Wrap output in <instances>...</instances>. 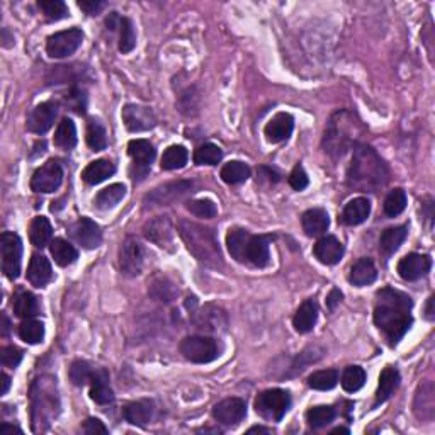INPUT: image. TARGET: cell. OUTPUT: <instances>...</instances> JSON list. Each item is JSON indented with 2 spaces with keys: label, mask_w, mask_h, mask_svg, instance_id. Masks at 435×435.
<instances>
[{
  "label": "cell",
  "mask_w": 435,
  "mask_h": 435,
  "mask_svg": "<svg viewBox=\"0 0 435 435\" xmlns=\"http://www.w3.org/2000/svg\"><path fill=\"white\" fill-rule=\"evenodd\" d=\"M128 154L133 158L131 178L135 182L143 181L150 172V167L157 155L155 147L148 140H131L128 143Z\"/></svg>",
  "instance_id": "cell-7"
},
{
  "label": "cell",
  "mask_w": 435,
  "mask_h": 435,
  "mask_svg": "<svg viewBox=\"0 0 435 435\" xmlns=\"http://www.w3.org/2000/svg\"><path fill=\"white\" fill-rule=\"evenodd\" d=\"M148 291H150V295L154 296L155 299L165 301V303H169V301H172L174 297H176V288H174V284L169 279L162 276L151 281V286Z\"/></svg>",
  "instance_id": "cell-48"
},
{
  "label": "cell",
  "mask_w": 435,
  "mask_h": 435,
  "mask_svg": "<svg viewBox=\"0 0 435 435\" xmlns=\"http://www.w3.org/2000/svg\"><path fill=\"white\" fill-rule=\"evenodd\" d=\"M194 323L199 330H204V332H221V330H226L228 320H226L225 311L207 304L199 313H196Z\"/></svg>",
  "instance_id": "cell-19"
},
{
  "label": "cell",
  "mask_w": 435,
  "mask_h": 435,
  "mask_svg": "<svg viewBox=\"0 0 435 435\" xmlns=\"http://www.w3.org/2000/svg\"><path fill=\"white\" fill-rule=\"evenodd\" d=\"M189 151L182 145H172L163 151L162 160H160V167L163 170H177L187 163Z\"/></svg>",
  "instance_id": "cell-37"
},
{
  "label": "cell",
  "mask_w": 435,
  "mask_h": 435,
  "mask_svg": "<svg viewBox=\"0 0 435 435\" xmlns=\"http://www.w3.org/2000/svg\"><path fill=\"white\" fill-rule=\"evenodd\" d=\"M38 7L48 21H59L68 16V7L62 0H39Z\"/></svg>",
  "instance_id": "cell-49"
},
{
  "label": "cell",
  "mask_w": 435,
  "mask_h": 435,
  "mask_svg": "<svg viewBox=\"0 0 435 435\" xmlns=\"http://www.w3.org/2000/svg\"><path fill=\"white\" fill-rule=\"evenodd\" d=\"M338 382V373L335 369H326V371H317V373L311 374L308 378V386L318 391H328L333 389Z\"/></svg>",
  "instance_id": "cell-46"
},
{
  "label": "cell",
  "mask_w": 435,
  "mask_h": 435,
  "mask_svg": "<svg viewBox=\"0 0 435 435\" xmlns=\"http://www.w3.org/2000/svg\"><path fill=\"white\" fill-rule=\"evenodd\" d=\"M187 210L198 218H214L218 214L216 204L211 199H196L187 204Z\"/></svg>",
  "instance_id": "cell-51"
},
{
  "label": "cell",
  "mask_w": 435,
  "mask_h": 435,
  "mask_svg": "<svg viewBox=\"0 0 435 435\" xmlns=\"http://www.w3.org/2000/svg\"><path fill=\"white\" fill-rule=\"evenodd\" d=\"M248 434H270V430L263 429V427H252V429L248 430Z\"/></svg>",
  "instance_id": "cell-62"
},
{
  "label": "cell",
  "mask_w": 435,
  "mask_h": 435,
  "mask_svg": "<svg viewBox=\"0 0 435 435\" xmlns=\"http://www.w3.org/2000/svg\"><path fill=\"white\" fill-rule=\"evenodd\" d=\"M301 225H303V232L308 237H322L330 226L328 213L325 210H322V207L308 210L301 216Z\"/></svg>",
  "instance_id": "cell-23"
},
{
  "label": "cell",
  "mask_w": 435,
  "mask_h": 435,
  "mask_svg": "<svg viewBox=\"0 0 435 435\" xmlns=\"http://www.w3.org/2000/svg\"><path fill=\"white\" fill-rule=\"evenodd\" d=\"M145 237L160 248H172L170 245L174 243V225L169 216H158L151 221H148L143 228Z\"/></svg>",
  "instance_id": "cell-16"
},
{
  "label": "cell",
  "mask_w": 435,
  "mask_h": 435,
  "mask_svg": "<svg viewBox=\"0 0 435 435\" xmlns=\"http://www.w3.org/2000/svg\"><path fill=\"white\" fill-rule=\"evenodd\" d=\"M378 270L376 266L371 259L362 257L359 259L354 266L351 267V274H349V281L351 284L357 286V288H364V286H369L376 281Z\"/></svg>",
  "instance_id": "cell-28"
},
{
  "label": "cell",
  "mask_w": 435,
  "mask_h": 435,
  "mask_svg": "<svg viewBox=\"0 0 435 435\" xmlns=\"http://www.w3.org/2000/svg\"><path fill=\"white\" fill-rule=\"evenodd\" d=\"M400 373H398L396 367H385L379 376V386H378V393H376V405L385 403L393 393L396 391V388L400 386Z\"/></svg>",
  "instance_id": "cell-31"
},
{
  "label": "cell",
  "mask_w": 435,
  "mask_h": 435,
  "mask_svg": "<svg viewBox=\"0 0 435 435\" xmlns=\"http://www.w3.org/2000/svg\"><path fill=\"white\" fill-rule=\"evenodd\" d=\"M291 407V396L284 389H267L255 400V411L266 420L279 422Z\"/></svg>",
  "instance_id": "cell-4"
},
{
  "label": "cell",
  "mask_w": 435,
  "mask_h": 435,
  "mask_svg": "<svg viewBox=\"0 0 435 435\" xmlns=\"http://www.w3.org/2000/svg\"><path fill=\"white\" fill-rule=\"evenodd\" d=\"M0 257H2V270L7 279L14 281L21 274L22 262V241L14 232H3L0 237Z\"/></svg>",
  "instance_id": "cell-6"
},
{
  "label": "cell",
  "mask_w": 435,
  "mask_h": 435,
  "mask_svg": "<svg viewBox=\"0 0 435 435\" xmlns=\"http://www.w3.org/2000/svg\"><path fill=\"white\" fill-rule=\"evenodd\" d=\"M371 214V203L367 198H355L345 204L342 211V221L349 226H357L366 221Z\"/></svg>",
  "instance_id": "cell-26"
},
{
  "label": "cell",
  "mask_w": 435,
  "mask_h": 435,
  "mask_svg": "<svg viewBox=\"0 0 435 435\" xmlns=\"http://www.w3.org/2000/svg\"><path fill=\"white\" fill-rule=\"evenodd\" d=\"M366 371L359 366H349L342 374V388L347 393H355L366 385Z\"/></svg>",
  "instance_id": "cell-44"
},
{
  "label": "cell",
  "mask_w": 435,
  "mask_h": 435,
  "mask_svg": "<svg viewBox=\"0 0 435 435\" xmlns=\"http://www.w3.org/2000/svg\"><path fill=\"white\" fill-rule=\"evenodd\" d=\"M313 254L318 259V262L325 263V266H335L344 257L345 248L337 237L325 235L317 241Z\"/></svg>",
  "instance_id": "cell-18"
},
{
  "label": "cell",
  "mask_w": 435,
  "mask_h": 435,
  "mask_svg": "<svg viewBox=\"0 0 435 435\" xmlns=\"http://www.w3.org/2000/svg\"><path fill=\"white\" fill-rule=\"evenodd\" d=\"M79 7L89 16H98L100 10L106 7V2H100V0H82V2H79Z\"/></svg>",
  "instance_id": "cell-55"
},
{
  "label": "cell",
  "mask_w": 435,
  "mask_h": 435,
  "mask_svg": "<svg viewBox=\"0 0 435 435\" xmlns=\"http://www.w3.org/2000/svg\"><path fill=\"white\" fill-rule=\"evenodd\" d=\"M347 177L352 187L362 192H374L388 181V169L373 148L357 147Z\"/></svg>",
  "instance_id": "cell-2"
},
{
  "label": "cell",
  "mask_w": 435,
  "mask_h": 435,
  "mask_svg": "<svg viewBox=\"0 0 435 435\" xmlns=\"http://www.w3.org/2000/svg\"><path fill=\"white\" fill-rule=\"evenodd\" d=\"M2 38H3V46H9V31L3 29L2 31Z\"/></svg>",
  "instance_id": "cell-63"
},
{
  "label": "cell",
  "mask_w": 435,
  "mask_h": 435,
  "mask_svg": "<svg viewBox=\"0 0 435 435\" xmlns=\"http://www.w3.org/2000/svg\"><path fill=\"white\" fill-rule=\"evenodd\" d=\"M425 317L427 320H434L435 315H434V296L429 297V301H427V310H425Z\"/></svg>",
  "instance_id": "cell-60"
},
{
  "label": "cell",
  "mask_w": 435,
  "mask_h": 435,
  "mask_svg": "<svg viewBox=\"0 0 435 435\" xmlns=\"http://www.w3.org/2000/svg\"><path fill=\"white\" fill-rule=\"evenodd\" d=\"M66 104L68 107H72L75 113L84 114L85 113V106H87V99H85V94L80 91V89H72V91L66 94Z\"/></svg>",
  "instance_id": "cell-53"
},
{
  "label": "cell",
  "mask_w": 435,
  "mask_h": 435,
  "mask_svg": "<svg viewBox=\"0 0 435 435\" xmlns=\"http://www.w3.org/2000/svg\"><path fill=\"white\" fill-rule=\"evenodd\" d=\"M63 182L62 165L55 160H50L44 165H41L31 177V189L41 194H50L58 191Z\"/></svg>",
  "instance_id": "cell-11"
},
{
  "label": "cell",
  "mask_w": 435,
  "mask_h": 435,
  "mask_svg": "<svg viewBox=\"0 0 435 435\" xmlns=\"http://www.w3.org/2000/svg\"><path fill=\"white\" fill-rule=\"evenodd\" d=\"M24 352L21 351L16 345H9V347L2 349V364L3 367H10V369H16L21 364Z\"/></svg>",
  "instance_id": "cell-52"
},
{
  "label": "cell",
  "mask_w": 435,
  "mask_h": 435,
  "mask_svg": "<svg viewBox=\"0 0 435 435\" xmlns=\"http://www.w3.org/2000/svg\"><path fill=\"white\" fill-rule=\"evenodd\" d=\"M114 172H116V167H114V163L111 162V160L99 158L85 167L84 172H82V178H84L89 185H98L100 182L113 177Z\"/></svg>",
  "instance_id": "cell-29"
},
{
  "label": "cell",
  "mask_w": 435,
  "mask_h": 435,
  "mask_svg": "<svg viewBox=\"0 0 435 435\" xmlns=\"http://www.w3.org/2000/svg\"><path fill=\"white\" fill-rule=\"evenodd\" d=\"M248 177H250V167L247 163L240 162V160H233V162L225 163L221 169V178L230 185L241 184Z\"/></svg>",
  "instance_id": "cell-38"
},
{
  "label": "cell",
  "mask_w": 435,
  "mask_h": 435,
  "mask_svg": "<svg viewBox=\"0 0 435 435\" xmlns=\"http://www.w3.org/2000/svg\"><path fill=\"white\" fill-rule=\"evenodd\" d=\"M50 252H51V257L55 259V262H57L59 267L70 266V263H73L77 259H79V252H77V248L73 247L72 243H68L66 240H63V238H55V240L51 241Z\"/></svg>",
  "instance_id": "cell-34"
},
{
  "label": "cell",
  "mask_w": 435,
  "mask_h": 435,
  "mask_svg": "<svg viewBox=\"0 0 435 435\" xmlns=\"http://www.w3.org/2000/svg\"><path fill=\"white\" fill-rule=\"evenodd\" d=\"M124 196H126L124 184H113V185H109V187L99 191V194L95 196V199H94V204L98 210L106 211L121 203Z\"/></svg>",
  "instance_id": "cell-36"
},
{
  "label": "cell",
  "mask_w": 435,
  "mask_h": 435,
  "mask_svg": "<svg viewBox=\"0 0 435 435\" xmlns=\"http://www.w3.org/2000/svg\"><path fill=\"white\" fill-rule=\"evenodd\" d=\"M12 306H14V313L22 320L35 318L36 315L39 313L38 297L33 295V293H28V291H22L14 297Z\"/></svg>",
  "instance_id": "cell-35"
},
{
  "label": "cell",
  "mask_w": 435,
  "mask_h": 435,
  "mask_svg": "<svg viewBox=\"0 0 435 435\" xmlns=\"http://www.w3.org/2000/svg\"><path fill=\"white\" fill-rule=\"evenodd\" d=\"M82 430H84V434H89V435L107 434L106 425H104V423L100 422V420H98V418L85 420V423H84V427H82Z\"/></svg>",
  "instance_id": "cell-56"
},
{
  "label": "cell",
  "mask_w": 435,
  "mask_h": 435,
  "mask_svg": "<svg viewBox=\"0 0 435 435\" xmlns=\"http://www.w3.org/2000/svg\"><path fill=\"white\" fill-rule=\"evenodd\" d=\"M194 184L189 181H177V182H169V184H163L160 187H155L150 194H147L145 198V204L147 206H167V204H172L176 201L182 199L184 196H187L189 192H192Z\"/></svg>",
  "instance_id": "cell-10"
},
{
  "label": "cell",
  "mask_w": 435,
  "mask_h": 435,
  "mask_svg": "<svg viewBox=\"0 0 435 435\" xmlns=\"http://www.w3.org/2000/svg\"><path fill=\"white\" fill-rule=\"evenodd\" d=\"M332 434H349V429H345V427H337L335 430H332Z\"/></svg>",
  "instance_id": "cell-64"
},
{
  "label": "cell",
  "mask_w": 435,
  "mask_h": 435,
  "mask_svg": "<svg viewBox=\"0 0 435 435\" xmlns=\"http://www.w3.org/2000/svg\"><path fill=\"white\" fill-rule=\"evenodd\" d=\"M155 407L154 401L150 400H138V401H131V403L126 405L122 408V416H124L126 422H129L131 425H138L145 427L154 416Z\"/></svg>",
  "instance_id": "cell-22"
},
{
  "label": "cell",
  "mask_w": 435,
  "mask_h": 435,
  "mask_svg": "<svg viewBox=\"0 0 435 435\" xmlns=\"http://www.w3.org/2000/svg\"><path fill=\"white\" fill-rule=\"evenodd\" d=\"M408 237V228L407 226H395V228H388L381 233L379 237V248L385 252L386 255L395 254L398 248L401 247L405 240Z\"/></svg>",
  "instance_id": "cell-33"
},
{
  "label": "cell",
  "mask_w": 435,
  "mask_h": 435,
  "mask_svg": "<svg viewBox=\"0 0 435 435\" xmlns=\"http://www.w3.org/2000/svg\"><path fill=\"white\" fill-rule=\"evenodd\" d=\"M293 129H295V119L291 114L279 113L277 116H274L267 122L263 133H266L270 143H281V141H286L291 136Z\"/></svg>",
  "instance_id": "cell-20"
},
{
  "label": "cell",
  "mask_w": 435,
  "mask_h": 435,
  "mask_svg": "<svg viewBox=\"0 0 435 435\" xmlns=\"http://www.w3.org/2000/svg\"><path fill=\"white\" fill-rule=\"evenodd\" d=\"M94 373L95 371L92 369L91 364L85 362V360H75L72 364V367H70V379H72V382L75 386H84L89 381H92Z\"/></svg>",
  "instance_id": "cell-50"
},
{
  "label": "cell",
  "mask_w": 435,
  "mask_h": 435,
  "mask_svg": "<svg viewBox=\"0 0 435 435\" xmlns=\"http://www.w3.org/2000/svg\"><path fill=\"white\" fill-rule=\"evenodd\" d=\"M122 122L131 133L150 131L157 124L155 113L147 106H138V104H128L122 109Z\"/></svg>",
  "instance_id": "cell-12"
},
{
  "label": "cell",
  "mask_w": 435,
  "mask_h": 435,
  "mask_svg": "<svg viewBox=\"0 0 435 435\" xmlns=\"http://www.w3.org/2000/svg\"><path fill=\"white\" fill-rule=\"evenodd\" d=\"M181 352L191 362L207 364L219 357V345L213 337L192 335L182 340Z\"/></svg>",
  "instance_id": "cell-5"
},
{
  "label": "cell",
  "mask_w": 435,
  "mask_h": 435,
  "mask_svg": "<svg viewBox=\"0 0 435 435\" xmlns=\"http://www.w3.org/2000/svg\"><path fill=\"white\" fill-rule=\"evenodd\" d=\"M87 145L94 151H102L107 148V133L106 128L102 126V122L98 119H91L87 124Z\"/></svg>",
  "instance_id": "cell-40"
},
{
  "label": "cell",
  "mask_w": 435,
  "mask_h": 435,
  "mask_svg": "<svg viewBox=\"0 0 435 435\" xmlns=\"http://www.w3.org/2000/svg\"><path fill=\"white\" fill-rule=\"evenodd\" d=\"M432 267V260L429 255L422 254H408L398 262V274L405 281H418L423 276H427Z\"/></svg>",
  "instance_id": "cell-15"
},
{
  "label": "cell",
  "mask_w": 435,
  "mask_h": 435,
  "mask_svg": "<svg viewBox=\"0 0 435 435\" xmlns=\"http://www.w3.org/2000/svg\"><path fill=\"white\" fill-rule=\"evenodd\" d=\"M147 252L136 238L128 237L119 248V267L126 276H138L145 267Z\"/></svg>",
  "instance_id": "cell-9"
},
{
  "label": "cell",
  "mask_w": 435,
  "mask_h": 435,
  "mask_svg": "<svg viewBox=\"0 0 435 435\" xmlns=\"http://www.w3.org/2000/svg\"><path fill=\"white\" fill-rule=\"evenodd\" d=\"M91 398L98 405H109L113 403L114 395L109 385V374L107 371L99 369L94 373V378L91 381Z\"/></svg>",
  "instance_id": "cell-30"
},
{
  "label": "cell",
  "mask_w": 435,
  "mask_h": 435,
  "mask_svg": "<svg viewBox=\"0 0 435 435\" xmlns=\"http://www.w3.org/2000/svg\"><path fill=\"white\" fill-rule=\"evenodd\" d=\"M58 116V106L57 102H41L29 114L28 122V131L35 133V135H44L46 131H50L55 124V119Z\"/></svg>",
  "instance_id": "cell-13"
},
{
  "label": "cell",
  "mask_w": 435,
  "mask_h": 435,
  "mask_svg": "<svg viewBox=\"0 0 435 435\" xmlns=\"http://www.w3.org/2000/svg\"><path fill=\"white\" fill-rule=\"evenodd\" d=\"M318 320V304L313 299H306L299 308H297L293 325L299 333H308L315 328Z\"/></svg>",
  "instance_id": "cell-27"
},
{
  "label": "cell",
  "mask_w": 435,
  "mask_h": 435,
  "mask_svg": "<svg viewBox=\"0 0 435 435\" xmlns=\"http://www.w3.org/2000/svg\"><path fill=\"white\" fill-rule=\"evenodd\" d=\"M9 326H10L9 318H7V315H2V335L3 337H6L7 333H9Z\"/></svg>",
  "instance_id": "cell-61"
},
{
  "label": "cell",
  "mask_w": 435,
  "mask_h": 435,
  "mask_svg": "<svg viewBox=\"0 0 435 435\" xmlns=\"http://www.w3.org/2000/svg\"><path fill=\"white\" fill-rule=\"evenodd\" d=\"M340 301H342V293H340V289L333 288L332 291H330L328 297H326V306H328L330 311H333V310H335V308H337V304H340Z\"/></svg>",
  "instance_id": "cell-57"
},
{
  "label": "cell",
  "mask_w": 435,
  "mask_h": 435,
  "mask_svg": "<svg viewBox=\"0 0 435 435\" xmlns=\"http://www.w3.org/2000/svg\"><path fill=\"white\" fill-rule=\"evenodd\" d=\"M378 304L374 308V323L393 345L398 344L410 330L414 301L408 295L395 288H382L378 291Z\"/></svg>",
  "instance_id": "cell-1"
},
{
  "label": "cell",
  "mask_w": 435,
  "mask_h": 435,
  "mask_svg": "<svg viewBox=\"0 0 435 435\" xmlns=\"http://www.w3.org/2000/svg\"><path fill=\"white\" fill-rule=\"evenodd\" d=\"M10 388V378L7 376L6 373H2V389H0V395H7V391H9Z\"/></svg>",
  "instance_id": "cell-59"
},
{
  "label": "cell",
  "mask_w": 435,
  "mask_h": 435,
  "mask_svg": "<svg viewBox=\"0 0 435 435\" xmlns=\"http://www.w3.org/2000/svg\"><path fill=\"white\" fill-rule=\"evenodd\" d=\"M136 46V31L133 21L128 17H121L119 21V51L122 55L131 53Z\"/></svg>",
  "instance_id": "cell-42"
},
{
  "label": "cell",
  "mask_w": 435,
  "mask_h": 435,
  "mask_svg": "<svg viewBox=\"0 0 435 435\" xmlns=\"http://www.w3.org/2000/svg\"><path fill=\"white\" fill-rule=\"evenodd\" d=\"M252 235L243 228H232L226 235V247H228L230 255L237 262H247V248L250 243Z\"/></svg>",
  "instance_id": "cell-25"
},
{
  "label": "cell",
  "mask_w": 435,
  "mask_h": 435,
  "mask_svg": "<svg viewBox=\"0 0 435 435\" xmlns=\"http://www.w3.org/2000/svg\"><path fill=\"white\" fill-rule=\"evenodd\" d=\"M178 233H181L182 240L187 245L189 252L199 262H204L213 267H218L221 263V250H219L216 235H214L213 230L198 225V223L182 219L178 223Z\"/></svg>",
  "instance_id": "cell-3"
},
{
  "label": "cell",
  "mask_w": 435,
  "mask_h": 435,
  "mask_svg": "<svg viewBox=\"0 0 435 435\" xmlns=\"http://www.w3.org/2000/svg\"><path fill=\"white\" fill-rule=\"evenodd\" d=\"M0 432L2 434H14V432L22 434V430L19 429V427L10 425V423H2V427H0Z\"/></svg>",
  "instance_id": "cell-58"
},
{
  "label": "cell",
  "mask_w": 435,
  "mask_h": 435,
  "mask_svg": "<svg viewBox=\"0 0 435 435\" xmlns=\"http://www.w3.org/2000/svg\"><path fill=\"white\" fill-rule=\"evenodd\" d=\"M213 416L226 427H235L247 416V405L241 398H226L214 405Z\"/></svg>",
  "instance_id": "cell-14"
},
{
  "label": "cell",
  "mask_w": 435,
  "mask_h": 435,
  "mask_svg": "<svg viewBox=\"0 0 435 435\" xmlns=\"http://www.w3.org/2000/svg\"><path fill=\"white\" fill-rule=\"evenodd\" d=\"M223 158L221 148L213 143L201 145L198 150L194 151V163L196 165H218Z\"/></svg>",
  "instance_id": "cell-47"
},
{
  "label": "cell",
  "mask_w": 435,
  "mask_h": 435,
  "mask_svg": "<svg viewBox=\"0 0 435 435\" xmlns=\"http://www.w3.org/2000/svg\"><path fill=\"white\" fill-rule=\"evenodd\" d=\"M337 411L333 407H328V405H320V407H313L306 411V420L310 423V427L313 429H323L328 423L333 422L335 418Z\"/></svg>",
  "instance_id": "cell-41"
},
{
  "label": "cell",
  "mask_w": 435,
  "mask_h": 435,
  "mask_svg": "<svg viewBox=\"0 0 435 435\" xmlns=\"http://www.w3.org/2000/svg\"><path fill=\"white\" fill-rule=\"evenodd\" d=\"M72 235L75 238V241L82 245L87 250H94L102 241V232H100V226L95 221H92L91 218H80L79 221L73 225Z\"/></svg>",
  "instance_id": "cell-17"
},
{
  "label": "cell",
  "mask_w": 435,
  "mask_h": 435,
  "mask_svg": "<svg viewBox=\"0 0 435 435\" xmlns=\"http://www.w3.org/2000/svg\"><path fill=\"white\" fill-rule=\"evenodd\" d=\"M407 203H408L407 192H405L403 189H395V191H391L386 196L382 210H385L386 216L396 218L403 213L405 207H407Z\"/></svg>",
  "instance_id": "cell-45"
},
{
  "label": "cell",
  "mask_w": 435,
  "mask_h": 435,
  "mask_svg": "<svg viewBox=\"0 0 435 435\" xmlns=\"http://www.w3.org/2000/svg\"><path fill=\"white\" fill-rule=\"evenodd\" d=\"M19 337L26 344H41L44 338V325L35 318L24 320L19 325Z\"/></svg>",
  "instance_id": "cell-43"
},
{
  "label": "cell",
  "mask_w": 435,
  "mask_h": 435,
  "mask_svg": "<svg viewBox=\"0 0 435 435\" xmlns=\"http://www.w3.org/2000/svg\"><path fill=\"white\" fill-rule=\"evenodd\" d=\"M51 237H53V226H51L50 219L44 216H36L33 219L31 226H29V240L36 248L46 247Z\"/></svg>",
  "instance_id": "cell-32"
},
{
  "label": "cell",
  "mask_w": 435,
  "mask_h": 435,
  "mask_svg": "<svg viewBox=\"0 0 435 435\" xmlns=\"http://www.w3.org/2000/svg\"><path fill=\"white\" fill-rule=\"evenodd\" d=\"M51 279H53V269H51L50 260L39 254L33 255L28 267V281L35 288H44Z\"/></svg>",
  "instance_id": "cell-21"
},
{
  "label": "cell",
  "mask_w": 435,
  "mask_h": 435,
  "mask_svg": "<svg viewBox=\"0 0 435 435\" xmlns=\"http://www.w3.org/2000/svg\"><path fill=\"white\" fill-rule=\"evenodd\" d=\"M84 33L79 28L65 29L51 35L46 41V51L51 58H65L75 53L82 46Z\"/></svg>",
  "instance_id": "cell-8"
},
{
  "label": "cell",
  "mask_w": 435,
  "mask_h": 435,
  "mask_svg": "<svg viewBox=\"0 0 435 435\" xmlns=\"http://www.w3.org/2000/svg\"><path fill=\"white\" fill-rule=\"evenodd\" d=\"M55 145L62 150H72L77 145V128L72 119L65 118L58 124L57 133H55Z\"/></svg>",
  "instance_id": "cell-39"
},
{
  "label": "cell",
  "mask_w": 435,
  "mask_h": 435,
  "mask_svg": "<svg viewBox=\"0 0 435 435\" xmlns=\"http://www.w3.org/2000/svg\"><path fill=\"white\" fill-rule=\"evenodd\" d=\"M270 237L252 235L247 248V262L255 267H266L270 262Z\"/></svg>",
  "instance_id": "cell-24"
},
{
  "label": "cell",
  "mask_w": 435,
  "mask_h": 435,
  "mask_svg": "<svg viewBox=\"0 0 435 435\" xmlns=\"http://www.w3.org/2000/svg\"><path fill=\"white\" fill-rule=\"evenodd\" d=\"M308 184H310V178H308L304 169L301 165H296L295 169H293L291 176H289V185H291L295 191H303V189L308 187Z\"/></svg>",
  "instance_id": "cell-54"
}]
</instances>
